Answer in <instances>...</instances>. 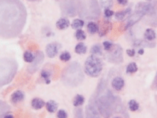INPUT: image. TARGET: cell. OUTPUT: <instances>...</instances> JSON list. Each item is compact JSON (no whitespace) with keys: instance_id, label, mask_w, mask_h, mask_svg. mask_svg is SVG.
<instances>
[{"instance_id":"74e56055","label":"cell","mask_w":157,"mask_h":118,"mask_svg":"<svg viewBox=\"0 0 157 118\" xmlns=\"http://www.w3.org/2000/svg\"><path fill=\"white\" fill-rule=\"evenodd\" d=\"M4 118H14V117L12 115H10V114L9 113V114H7L6 116L4 117Z\"/></svg>"},{"instance_id":"7c38bea8","label":"cell","mask_w":157,"mask_h":118,"mask_svg":"<svg viewBox=\"0 0 157 118\" xmlns=\"http://www.w3.org/2000/svg\"><path fill=\"white\" fill-rule=\"evenodd\" d=\"M25 97V94L23 92H21L20 90L15 91V92H13V94L11 95V97H10V100L13 104H18L21 102Z\"/></svg>"},{"instance_id":"5bb4252c","label":"cell","mask_w":157,"mask_h":118,"mask_svg":"<svg viewBox=\"0 0 157 118\" xmlns=\"http://www.w3.org/2000/svg\"><path fill=\"white\" fill-rule=\"evenodd\" d=\"M10 111V107L9 105L0 100V118H4L7 114H9Z\"/></svg>"},{"instance_id":"1f68e13d","label":"cell","mask_w":157,"mask_h":118,"mask_svg":"<svg viewBox=\"0 0 157 118\" xmlns=\"http://www.w3.org/2000/svg\"><path fill=\"white\" fill-rule=\"evenodd\" d=\"M60 59L62 62H68L71 59V55L68 51H64L60 55Z\"/></svg>"},{"instance_id":"cb8c5ba5","label":"cell","mask_w":157,"mask_h":118,"mask_svg":"<svg viewBox=\"0 0 157 118\" xmlns=\"http://www.w3.org/2000/svg\"><path fill=\"white\" fill-rule=\"evenodd\" d=\"M84 25H85V22L83 20L81 19H75L74 20V21L72 22V28H74V29H80L81 28L84 27Z\"/></svg>"},{"instance_id":"603a6c76","label":"cell","mask_w":157,"mask_h":118,"mask_svg":"<svg viewBox=\"0 0 157 118\" xmlns=\"http://www.w3.org/2000/svg\"><path fill=\"white\" fill-rule=\"evenodd\" d=\"M50 76H51V73L47 70H43L41 71V77L45 81L46 84L50 83Z\"/></svg>"},{"instance_id":"277c9868","label":"cell","mask_w":157,"mask_h":118,"mask_svg":"<svg viewBox=\"0 0 157 118\" xmlns=\"http://www.w3.org/2000/svg\"><path fill=\"white\" fill-rule=\"evenodd\" d=\"M78 14L85 19H98L100 8L96 0H78Z\"/></svg>"},{"instance_id":"ac0fdd59","label":"cell","mask_w":157,"mask_h":118,"mask_svg":"<svg viewBox=\"0 0 157 118\" xmlns=\"http://www.w3.org/2000/svg\"><path fill=\"white\" fill-rule=\"evenodd\" d=\"M87 30H88V32L91 34H95L98 32L99 27H98V25L96 22L91 21L87 24Z\"/></svg>"},{"instance_id":"f1b7e54d","label":"cell","mask_w":157,"mask_h":118,"mask_svg":"<svg viewBox=\"0 0 157 118\" xmlns=\"http://www.w3.org/2000/svg\"><path fill=\"white\" fill-rule=\"evenodd\" d=\"M100 4L102 7L104 9H109L113 6L114 4V0H100Z\"/></svg>"},{"instance_id":"f35d334b","label":"cell","mask_w":157,"mask_h":118,"mask_svg":"<svg viewBox=\"0 0 157 118\" xmlns=\"http://www.w3.org/2000/svg\"><path fill=\"white\" fill-rule=\"evenodd\" d=\"M143 52H144V51H143V49H140V50L138 51V54H139V55H143Z\"/></svg>"},{"instance_id":"8992f818","label":"cell","mask_w":157,"mask_h":118,"mask_svg":"<svg viewBox=\"0 0 157 118\" xmlns=\"http://www.w3.org/2000/svg\"><path fill=\"white\" fill-rule=\"evenodd\" d=\"M96 105L98 112L104 118H109L112 114V104L109 94L100 95L96 99Z\"/></svg>"},{"instance_id":"44dd1931","label":"cell","mask_w":157,"mask_h":118,"mask_svg":"<svg viewBox=\"0 0 157 118\" xmlns=\"http://www.w3.org/2000/svg\"><path fill=\"white\" fill-rule=\"evenodd\" d=\"M85 103V97H83L82 95H76L73 100V104L74 105L75 107H79V106H81L82 104Z\"/></svg>"},{"instance_id":"4316f807","label":"cell","mask_w":157,"mask_h":118,"mask_svg":"<svg viewBox=\"0 0 157 118\" xmlns=\"http://www.w3.org/2000/svg\"><path fill=\"white\" fill-rule=\"evenodd\" d=\"M137 71V65L136 63H131L127 65L126 68V73L128 74H133Z\"/></svg>"},{"instance_id":"9a60e30c","label":"cell","mask_w":157,"mask_h":118,"mask_svg":"<svg viewBox=\"0 0 157 118\" xmlns=\"http://www.w3.org/2000/svg\"><path fill=\"white\" fill-rule=\"evenodd\" d=\"M55 25H56V28L58 29L63 30V29L68 28L70 26V21L68 18H61L56 21Z\"/></svg>"},{"instance_id":"7a4b0ae2","label":"cell","mask_w":157,"mask_h":118,"mask_svg":"<svg viewBox=\"0 0 157 118\" xmlns=\"http://www.w3.org/2000/svg\"><path fill=\"white\" fill-rule=\"evenodd\" d=\"M61 80L64 85L70 87H75L81 84L84 80V73L82 71L80 64L77 62L70 63L63 70Z\"/></svg>"},{"instance_id":"ba28073f","label":"cell","mask_w":157,"mask_h":118,"mask_svg":"<svg viewBox=\"0 0 157 118\" xmlns=\"http://www.w3.org/2000/svg\"><path fill=\"white\" fill-rule=\"evenodd\" d=\"M107 58H108V60H109V62H111V63H121L123 61L122 48L119 45H113L112 49L108 51Z\"/></svg>"},{"instance_id":"8d00e7d4","label":"cell","mask_w":157,"mask_h":118,"mask_svg":"<svg viewBox=\"0 0 157 118\" xmlns=\"http://www.w3.org/2000/svg\"><path fill=\"white\" fill-rule=\"evenodd\" d=\"M117 2L121 5H126L127 4V0H117Z\"/></svg>"},{"instance_id":"4fadbf2b","label":"cell","mask_w":157,"mask_h":118,"mask_svg":"<svg viewBox=\"0 0 157 118\" xmlns=\"http://www.w3.org/2000/svg\"><path fill=\"white\" fill-rule=\"evenodd\" d=\"M125 85V81L121 77L117 76L113 79L112 81V86L116 91H120Z\"/></svg>"},{"instance_id":"6da1fadb","label":"cell","mask_w":157,"mask_h":118,"mask_svg":"<svg viewBox=\"0 0 157 118\" xmlns=\"http://www.w3.org/2000/svg\"><path fill=\"white\" fill-rule=\"evenodd\" d=\"M27 10L20 0H0V37L14 39L20 34L27 21Z\"/></svg>"},{"instance_id":"d590c367","label":"cell","mask_w":157,"mask_h":118,"mask_svg":"<svg viewBox=\"0 0 157 118\" xmlns=\"http://www.w3.org/2000/svg\"><path fill=\"white\" fill-rule=\"evenodd\" d=\"M126 54L129 56H135V51L133 49H128V50H126Z\"/></svg>"},{"instance_id":"5b68a950","label":"cell","mask_w":157,"mask_h":118,"mask_svg":"<svg viewBox=\"0 0 157 118\" xmlns=\"http://www.w3.org/2000/svg\"><path fill=\"white\" fill-rule=\"evenodd\" d=\"M102 70V60L96 55H91L87 57L85 62V72L91 77H97Z\"/></svg>"},{"instance_id":"484cf974","label":"cell","mask_w":157,"mask_h":118,"mask_svg":"<svg viewBox=\"0 0 157 118\" xmlns=\"http://www.w3.org/2000/svg\"><path fill=\"white\" fill-rule=\"evenodd\" d=\"M91 52L92 55H102V47L100 45H94L91 49Z\"/></svg>"},{"instance_id":"30bf717a","label":"cell","mask_w":157,"mask_h":118,"mask_svg":"<svg viewBox=\"0 0 157 118\" xmlns=\"http://www.w3.org/2000/svg\"><path fill=\"white\" fill-rule=\"evenodd\" d=\"M61 48L60 45L57 44V43H50L47 45L46 48H45V52H46V55L52 58V57H55V56L57 55L58 53V51L59 49Z\"/></svg>"},{"instance_id":"8fae6325","label":"cell","mask_w":157,"mask_h":118,"mask_svg":"<svg viewBox=\"0 0 157 118\" xmlns=\"http://www.w3.org/2000/svg\"><path fill=\"white\" fill-rule=\"evenodd\" d=\"M85 118H99V112L93 104L87 105L85 109Z\"/></svg>"},{"instance_id":"e575fe53","label":"cell","mask_w":157,"mask_h":118,"mask_svg":"<svg viewBox=\"0 0 157 118\" xmlns=\"http://www.w3.org/2000/svg\"><path fill=\"white\" fill-rule=\"evenodd\" d=\"M113 15H114V11H113V10H109V9H105V10H104V15H105V17L109 18V17H111Z\"/></svg>"},{"instance_id":"d6986e66","label":"cell","mask_w":157,"mask_h":118,"mask_svg":"<svg viewBox=\"0 0 157 118\" xmlns=\"http://www.w3.org/2000/svg\"><path fill=\"white\" fill-rule=\"evenodd\" d=\"M46 110L50 113H54L55 111L57 110V104L55 102L54 100H50L49 102L46 103Z\"/></svg>"},{"instance_id":"ab89813d","label":"cell","mask_w":157,"mask_h":118,"mask_svg":"<svg viewBox=\"0 0 157 118\" xmlns=\"http://www.w3.org/2000/svg\"><path fill=\"white\" fill-rule=\"evenodd\" d=\"M28 1H33V2H35V1H39V0H28Z\"/></svg>"},{"instance_id":"9c48e42d","label":"cell","mask_w":157,"mask_h":118,"mask_svg":"<svg viewBox=\"0 0 157 118\" xmlns=\"http://www.w3.org/2000/svg\"><path fill=\"white\" fill-rule=\"evenodd\" d=\"M43 61H44V53L42 51H38L36 53V55L34 56V60L31 63L27 70L31 74H34L39 68V66H40L41 63H43Z\"/></svg>"},{"instance_id":"ffe728a7","label":"cell","mask_w":157,"mask_h":118,"mask_svg":"<svg viewBox=\"0 0 157 118\" xmlns=\"http://www.w3.org/2000/svg\"><path fill=\"white\" fill-rule=\"evenodd\" d=\"M87 47L84 43H79L75 46V52L77 54H85L86 52Z\"/></svg>"},{"instance_id":"4dcf8cb0","label":"cell","mask_w":157,"mask_h":118,"mask_svg":"<svg viewBox=\"0 0 157 118\" xmlns=\"http://www.w3.org/2000/svg\"><path fill=\"white\" fill-rule=\"evenodd\" d=\"M74 118H84V113L81 107H76L74 110Z\"/></svg>"},{"instance_id":"83f0119b","label":"cell","mask_w":157,"mask_h":118,"mask_svg":"<svg viewBox=\"0 0 157 118\" xmlns=\"http://www.w3.org/2000/svg\"><path fill=\"white\" fill-rule=\"evenodd\" d=\"M128 106H129L130 111H136L139 109V104L137 102L136 100H130L129 104H128Z\"/></svg>"},{"instance_id":"3957f363","label":"cell","mask_w":157,"mask_h":118,"mask_svg":"<svg viewBox=\"0 0 157 118\" xmlns=\"http://www.w3.org/2000/svg\"><path fill=\"white\" fill-rule=\"evenodd\" d=\"M18 63L12 58H0V87L9 84L15 75Z\"/></svg>"},{"instance_id":"e0dca14e","label":"cell","mask_w":157,"mask_h":118,"mask_svg":"<svg viewBox=\"0 0 157 118\" xmlns=\"http://www.w3.org/2000/svg\"><path fill=\"white\" fill-rule=\"evenodd\" d=\"M144 39L148 41H152L156 39V32L154 29L152 28H147L144 32Z\"/></svg>"},{"instance_id":"836d02e7","label":"cell","mask_w":157,"mask_h":118,"mask_svg":"<svg viewBox=\"0 0 157 118\" xmlns=\"http://www.w3.org/2000/svg\"><path fill=\"white\" fill-rule=\"evenodd\" d=\"M57 118H68V113L63 110H60L57 112Z\"/></svg>"},{"instance_id":"d6a6232c","label":"cell","mask_w":157,"mask_h":118,"mask_svg":"<svg viewBox=\"0 0 157 118\" xmlns=\"http://www.w3.org/2000/svg\"><path fill=\"white\" fill-rule=\"evenodd\" d=\"M102 45H103V48H104V50H105L106 51H110V50L112 49V47H113V45H114L110 41H104Z\"/></svg>"},{"instance_id":"60d3db41","label":"cell","mask_w":157,"mask_h":118,"mask_svg":"<svg viewBox=\"0 0 157 118\" xmlns=\"http://www.w3.org/2000/svg\"><path fill=\"white\" fill-rule=\"evenodd\" d=\"M115 118H121V117H115Z\"/></svg>"},{"instance_id":"f546056e","label":"cell","mask_w":157,"mask_h":118,"mask_svg":"<svg viewBox=\"0 0 157 118\" xmlns=\"http://www.w3.org/2000/svg\"><path fill=\"white\" fill-rule=\"evenodd\" d=\"M75 37H76V39L79 40H84L86 39V35L85 34V32H84L83 30H81V29H78V30L76 31V33H75Z\"/></svg>"},{"instance_id":"7402d4cb","label":"cell","mask_w":157,"mask_h":118,"mask_svg":"<svg viewBox=\"0 0 157 118\" xmlns=\"http://www.w3.org/2000/svg\"><path fill=\"white\" fill-rule=\"evenodd\" d=\"M130 11H131V9H130V8L126 9V10H124L118 11L115 14V18L117 20H123L127 15L129 14Z\"/></svg>"},{"instance_id":"d4e9b609","label":"cell","mask_w":157,"mask_h":118,"mask_svg":"<svg viewBox=\"0 0 157 118\" xmlns=\"http://www.w3.org/2000/svg\"><path fill=\"white\" fill-rule=\"evenodd\" d=\"M23 59L27 63H32L34 60V55L31 51H26L23 54Z\"/></svg>"},{"instance_id":"52a82bcc","label":"cell","mask_w":157,"mask_h":118,"mask_svg":"<svg viewBox=\"0 0 157 118\" xmlns=\"http://www.w3.org/2000/svg\"><path fill=\"white\" fill-rule=\"evenodd\" d=\"M60 2L62 14L69 16H74L78 14V0H60Z\"/></svg>"},{"instance_id":"2e32d148","label":"cell","mask_w":157,"mask_h":118,"mask_svg":"<svg viewBox=\"0 0 157 118\" xmlns=\"http://www.w3.org/2000/svg\"><path fill=\"white\" fill-rule=\"evenodd\" d=\"M32 107L34 110H40L44 106H45V101L43 99H41L39 97H35L32 100Z\"/></svg>"}]
</instances>
